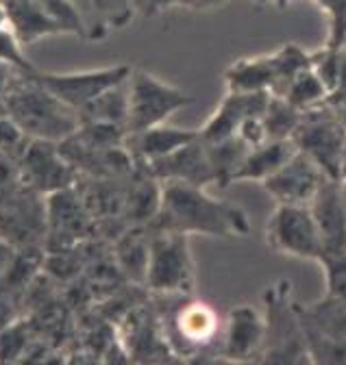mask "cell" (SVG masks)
<instances>
[{
    "label": "cell",
    "instance_id": "cell-1",
    "mask_svg": "<svg viewBox=\"0 0 346 365\" xmlns=\"http://www.w3.org/2000/svg\"><path fill=\"white\" fill-rule=\"evenodd\" d=\"M148 224L153 228L179 231L190 237L205 235L233 240L250 233V217L244 209L211 196L207 187L190 185L183 180L161 182L159 211Z\"/></svg>",
    "mask_w": 346,
    "mask_h": 365
},
{
    "label": "cell",
    "instance_id": "cell-2",
    "mask_svg": "<svg viewBox=\"0 0 346 365\" xmlns=\"http://www.w3.org/2000/svg\"><path fill=\"white\" fill-rule=\"evenodd\" d=\"M5 109L29 140L37 142L61 144L81 126L78 111L59 101L33 76H22L7 91Z\"/></svg>",
    "mask_w": 346,
    "mask_h": 365
},
{
    "label": "cell",
    "instance_id": "cell-3",
    "mask_svg": "<svg viewBox=\"0 0 346 365\" xmlns=\"http://www.w3.org/2000/svg\"><path fill=\"white\" fill-rule=\"evenodd\" d=\"M168 298V309L157 313L163 339L175 356L196 359L213 350L218 359L225 317L209 302L192 294H161Z\"/></svg>",
    "mask_w": 346,
    "mask_h": 365
},
{
    "label": "cell",
    "instance_id": "cell-4",
    "mask_svg": "<svg viewBox=\"0 0 346 365\" xmlns=\"http://www.w3.org/2000/svg\"><path fill=\"white\" fill-rule=\"evenodd\" d=\"M262 313L266 322V339L259 361L312 363L305 335H302L300 302H296L288 281H277L262 294Z\"/></svg>",
    "mask_w": 346,
    "mask_h": 365
},
{
    "label": "cell",
    "instance_id": "cell-5",
    "mask_svg": "<svg viewBox=\"0 0 346 365\" xmlns=\"http://www.w3.org/2000/svg\"><path fill=\"white\" fill-rule=\"evenodd\" d=\"M144 287L153 294H194L196 265L190 235L151 226V252Z\"/></svg>",
    "mask_w": 346,
    "mask_h": 365
},
{
    "label": "cell",
    "instance_id": "cell-6",
    "mask_svg": "<svg viewBox=\"0 0 346 365\" xmlns=\"http://www.w3.org/2000/svg\"><path fill=\"white\" fill-rule=\"evenodd\" d=\"M194 103V96L148 70L133 68L128 76V135L168 122L177 111Z\"/></svg>",
    "mask_w": 346,
    "mask_h": 365
},
{
    "label": "cell",
    "instance_id": "cell-7",
    "mask_svg": "<svg viewBox=\"0 0 346 365\" xmlns=\"http://www.w3.org/2000/svg\"><path fill=\"white\" fill-rule=\"evenodd\" d=\"M296 150L307 155L329 178L342 182V157L346 146V128L329 103L302 111L292 137Z\"/></svg>",
    "mask_w": 346,
    "mask_h": 365
},
{
    "label": "cell",
    "instance_id": "cell-8",
    "mask_svg": "<svg viewBox=\"0 0 346 365\" xmlns=\"http://www.w3.org/2000/svg\"><path fill=\"white\" fill-rule=\"evenodd\" d=\"M264 242L281 257L314 263L322 257V242L310 205H275L264 226Z\"/></svg>",
    "mask_w": 346,
    "mask_h": 365
},
{
    "label": "cell",
    "instance_id": "cell-9",
    "mask_svg": "<svg viewBox=\"0 0 346 365\" xmlns=\"http://www.w3.org/2000/svg\"><path fill=\"white\" fill-rule=\"evenodd\" d=\"M133 72V66L116 63L90 70H76V72H35L31 74L39 85H44L49 91L70 105L72 109L81 111L88 107L94 98L105 94L107 89L126 83Z\"/></svg>",
    "mask_w": 346,
    "mask_h": 365
},
{
    "label": "cell",
    "instance_id": "cell-10",
    "mask_svg": "<svg viewBox=\"0 0 346 365\" xmlns=\"http://www.w3.org/2000/svg\"><path fill=\"white\" fill-rule=\"evenodd\" d=\"M18 168L24 187L41 196H51L55 192L74 187L78 180V172L74 170V165L61 155L59 144L53 142L31 140L26 150L18 159Z\"/></svg>",
    "mask_w": 346,
    "mask_h": 365
},
{
    "label": "cell",
    "instance_id": "cell-11",
    "mask_svg": "<svg viewBox=\"0 0 346 365\" xmlns=\"http://www.w3.org/2000/svg\"><path fill=\"white\" fill-rule=\"evenodd\" d=\"M49 237L46 196L33 190H24V196H16L7 207L0 209V240L14 248L33 250Z\"/></svg>",
    "mask_w": 346,
    "mask_h": 365
},
{
    "label": "cell",
    "instance_id": "cell-12",
    "mask_svg": "<svg viewBox=\"0 0 346 365\" xmlns=\"http://www.w3.org/2000/svg\"><path fill=\"white\" fill-rule=\"evenodd\" d=\"M264 339H266L264 313L253 304H235L225 315L218 359L259 361L264 352Z\"/></svg>",
    "mask_w": 346,
    "mask_h": 365
},
{
    "label": "cell",
    "instance_id": "cell-13",
    "mask_svg": "<svg viewBox=\"0 0 346 365\" xmlns=\"http://www.w3.org/2000/svg\"><path fill=\"white\" fill-rule=\"evenodd\" d=\"M329 176L300 150H296L270 178L262 182L275 205H310Z\"/></svg>",
    "mask_w": 346,
    "mask_h": 365
},
{
    "label": "cell",
    "instance_id": "cell-14",
    "mask_svg": "<svg viewBox=\"0 0 346 365\" xmlns=\"http://www.w3.org/2000/svg\"><path fill=\"white\" fill-rule=\"evenodd\" d=\"M268 96V91H227L215 111L198 128L200 140L211 144L235 137L244 120L264 113Z\"/></svg>",
    "mask_w": 346,
    "mask_h": 365
},
{
    "label": "cell",
    "instance_id": "cell-15",
    "mask_svg": "<svg viewBox=\"0 0 346 365\" xmlns=\"http://www.w3.org/2000/svg\"><path fill=\"white\" fill-rule=\"evenodd\" d=\"M310 211L318 226L322 242V257L346 250V185L340 180L327 178L314 200ZM320 257V259H322Z\"/></svg>",
    "mask_w": 346,
    "mask_h": 365
},
{
    "label": "cell",
    "instance_id": "cell-16",
    "mask_svg": "<svg viewBox=\"0 0 346 365\" xmlns=\"http://www.w3.org/2000/svg\"><path fill=\"white\" fill-rule=\"evenodd\" d=\"M46 213L49 237L55 242H63L61 250H68L72 244H76V240L85 237L92 222V213L83 196L76 192V185L46 196Z\"/></svg>",
    "mask_w": 346,
    "mask_h": 365
},
{
    "label": "cell",
    "instance_id": "cell-17",
    "mask_svg": "<svg viewBox=\"0 0 346 365\" xmlns=\"http://www.w3.org/2000/svg\"><path fill=\"white\" fill-rule=\"evenodd\" d=\"M155 178L163 180H183L190 185L198 187H211L213 185V172L207 155V144L200 140H194L192 144L175 150L168 157L155 159L144 163Z\"/></svg>",
    "mask_w": 346,
    "mask_h": 365
},
{
    "label": "cell",
    "instance_id": "cell-18",
    "mask_svg": "<svg viewBox=\"0 0 346 365\" xmlns=\"http://www.w3.org/2000/svg\"><path fill=\"white\" fill-rule=\"evenodd\" d=\"M198 137H200L198 128H183V126H172V124L163 122V124L151 126L142 133L128 135L126 146L136 157V161L148 163V161L172 155L175 150L198 140Z\"/></svg>",
    "mask_w": 346,
    "mask_h": 365
},
{
    "label": "cell",
    "instance_id": "cell-19",
    "mask_svg": "<svg viewBox=\"0 0 346 365\" xmlns=\"http://www.w3.org/2000/svg\"><path fill=\"white\" fill-rule=\"evenodd\" d=\"M227 91H270L279 78V59L277 51L242 57L225 70Z\"/></svg>",
    "mask_w": 346,
    "mask_h": 365
},
{
    "label": "cell",
    "instance_id": "cell-20",
    "mask_svg": "<svg viewBox=\"0 0 346 365\" xmlns=\"http://www.w3.org/2000/svg\"><path fill=\"white\" fill-rule=\"evenodd\" d=\"M148 252H151V224H131L116 240L113 259L128 281L144 285Z\"/></svg>",
    "mask_w": 346,
    "mask_h": 365
},
{
    "label": "cell",
    "instance_id": "cell-21",
    "mask_svg": "<svg viewBox=\"0 0 346 365\" xmlns=\"http://www.w3.org/2000/svg\"><path fill=\"white\" fill-rule=\"evenodd\" d=\"M9 26L24 46H33L39 39L66 35L63 29L41 9L35 0H5Z\"/></svg>",
    "mask_w": 346,
    "mask_h": 365
},
{
    "label": "cell",
    "instance_id": "cell-22",
    "mask_svg": "<svg viewBox=\"0 0 346 365\" xmlns=\"http://www.w3.org/2000/svg\"><path fill=\"white\" fill-rule=\"evenodd\" d=\"M296 153V146L292 140H266L255 148H248L238 174L235 182H264L270 178L292 155Z\"/></svg>",
    "mask_w": 346,
    "mask_h": 365
},
{
    "label": "cell",
    "instance_id": "cell-23",
    "mask_svg": "<svg viewBox=\"0 0 346 365\" xmlns=\"http://www.w3.org/2000/svg\"><path fill=\"white\" fill-rule=\"evenodd\" d=\"M207 144V142H205ZM248 153V146L240 137H229L223 142H211L207 144V155L213 172V187L225 190L235 182V174Z\"/></svg>",
    "mask_w": 346,
    "mask_h": 365
},
{
    "label": "cell",
    "instance_id": "cell-24",
    "mask_svg": "<svg viewBox=\"0 0 346 365\" xmlns=\"http://www.w3.org/2000/svg\"><path fill=\"white\" fill-rule=\"evenodd\" d=\"M81 122H105V124H118L126 128L128 120V81L120 83L105 94L94 98L88 107L78 111Z\"/></svg>",
    "mask_w": 346,
    "mask_h": 365
},
{
    "label": "cell",
    "instance_id": "cell-25",
    "mask_svg": "<svg viewBox=\"0 0 346 365\" xmlns=\"http://www.w3.org/2000/svg\"><path fill=\"white\" fill-rule=\"evenodd\" d=\"M92 9V31L90 39H103L113 29H124L131 24L138 14L136 0H90Z\"/></svg>",
    "mask_w": 346,
    "mask_h": 365
},
{
    "label": "cell",
    "instance_id": "cell-26",
    "mask_svg": "<svg viewBox=\"0 0 346 365\" xmlns=\"http://www.w3.org/2000/svg\"><path fill=\"white\" fill-rule=\"evenodd\" d=\"M300 118L302 111L294 107L288 98L270 94L264 109V126L268 140H292Z\"/></svg>",
    "mask_w": 346,
    "mask_h": 365
},
{
    "label": "cell",
    "instance_id": "cell-27",
    "mask_svg": "<svg viewBox=\"0 0 346 365\" xmlns=\"http://www.w3.org/2000/svg\"><path fill=\"white\" fill-rule=\"evenodd\" d=\"M283 98H288L300 111H310V109H316V107L329 103V91L310 66L300 74H296V78L283 91Z\"/></svg>",
    "mask_w": 346,
    "mask_h": 365
},
{
    "label": "cell",
    "instance_id": "cell-28",
    "mask_svg": "<svg viewBox=\"0 0 346 365\" xmlns=\"http://www.w3.org/2000/svg\"><path fill=\"white\" fill-rule=\"evenodd\" d=\"M61 29L66 35L88 37V20L72 0H35Z\"/></svg>",
    "mask_w": 346,
    "mask_h": 365
},
{
    "label": "cell",
    "instance_id": "cell-29",
    "mask_svg": "<svg viewBox=\"0 0 346 365\" xmlns=\"http://www.w3.org/2000/svg\"><path fill=\"white\" fill-rule=\"evenodd\" d=\"M340 48L337 46L325 43L322 48L312 51V70L318 74V78L325 83L329 98L333 96V91L337 87V74H340Z\"/></svg>",
    "mask_w": 346,
    "mask_h": 365
},
{
    "label": "cell",
    "instance_id": "cell-30",
    "mask_svg": "<svg viewBox=\"0 0 346 365\" xmlns=\"http://www.w3.org/2000/svg\"><path fill=\"white\" fill-rule=\"evenodd\" d=\"M312 3L320 9V14L327 20L325 43L337 46L340 48L344 33H346V0H312Z\"/></svg>",
    "mask_w": 346,
    "mask_h": 365
},
{
    "label": "cell",
    "instance_id": "cell-31",
    "mask_svg": "<svg viewBox=\"0 0 346 365\" xmlns=\"http://www.w3.org/2000/svg\"><path fill=\"white\" fill-rule=\"evenodd\" d=\"M24 48L26 46L18 39V35L11 31V26L0 31V61H5L14 70L31 76L37 72V68L29 61V57L24 55Z\"/></svg>",
    "mask_w": 346,
    "mask_h": 365
},
{
    "label": "cell",
    "instance_id": "cell-32",
    "mask_svg": "<svg viewBox=\"0 0 346 365\" xmlns=\"http://www.w3.org/2000/svg\"><path fill=\"white\" fill-rule=\"evenodd\" d=\"M322 277H325V292L346 300V250L335 255H325L318 261Z\"/></svg>",
    "mask_w": 346,
    "mask_h": 365
},
{
    "label": "cell",
    "instance_id": "cell-33",
    "mask_svg": "<svg viewBox=\"0 0 346 365\" xmlns=\"http://www.w3.org/2000/svg\"><path fill=\"white\" fill-rule=\"evenodd\" d=\"M29 142L31 140L18 128V124L9 115H0V157L20 159Z\"/></svg>",
    "mask_w": 346,
    "mask_h": 365
},
{
    "label": "cell",
    "instance_id": "cell-34",
    "mask_svg": "<svg viewBox=\"0 0 346 365\" xmlns=\"http://www.w3.org/2000/svg\"><path fill=\"white\" fill-rule=\"evenodd\" d=\"M29 348L26 324L16 319L7 329L0 331V361H16Z\"/></svg>",
    "mask_w": 346,
    "mask_h": 365
},
{
    "label": "cell",
    "instance_id": "cell-35",
    "mask_svg": "<svg viewBox=\"0 0 346 365\" xmlns=\"http://www.w3.org/2000/svg\"><path fill=\"white\" fill-rule=\"evenodd\" d=\"M22 76H26V74L14 70V68L7 66L5 61H0V96L5 98V96H7V91H9Z\"/></svg>",
    "mask_w": 346,
    "mask_h": 365
},
{
    "label": "cell",
    "instance_id": "cell-36",
    "mask_svg": "<svg viewBox=\"0 0 346 365\" xmlns=\"http://www.w3.org/2000/svg\"><path fill=\"white\" fill-rule=\"evenodd\" d=\"M229 3V0H179V7L194 9V11H213L220 9Z\"/></svg>",
    "mask_w": 346,
    "mask_h": 365
},
{
    "label": "cell",
    "instance_id": "cell-37",
    "mask_svg": "<svg viewBox=\"0 0 346 365\" xmlns=\"http://www.w3.org/2000/svg\"><path fill=\"white\" fill-rule=\"evenodd\" d=\"M11 322H16V317H14V304L7 298V294L0 292V331L7 329Z\"/></svg>",
    "mask_w": 346,
    "mask_h": 365
},
{
    "label": "cell",
    "instance_id": "cell-38",
    "mask_svg": "<svg viewBox=\"0 0 346 365\" xmlns=\"http://www.w3.org/2000/svg\"><path fill=\"white\" fill-rule=\"evenodd\" d=\"M14 257H16V248L11 244H7L5 240H0V281H3V277L7 274Z\"/></svg>",
    "mask_w": 346,
    "mask_h": 365
},
{
    "label": "cell",
    "instance_id": "cell-39",
    "mask_svg": "<svg viewBox=\"0 0 346 365\" xmlns=\"http://www.w3.org/2000/svg\"><path fill=\"white\" fill-rule=\"evenodd\" d=\"M170 7H179V0H144V16H155L161 14Z\"/></svg>",
    "mask_w": 346,
    "mask_h": 365
},
{
    "label": "cell",
    "instance_id": "cell-40",
    "mask_svg": "<svg viewBox=\"0 0 346 365\" xmlns=\"http://www.w3.org/2000/svg\"><path fill=\"white\" fill-rule=\"evenodd\" d=\"M340 74H337V87L331 98H346V51L340 48Z\"/></svg>",
    "mask_w": 346,
    "mask_h": 365
},
{
    "label": "cell",
    "instance_id": "cell-41",
    "mask_svg": "<svg viewBox=\"0 0 346 365\" xmlns=\"http://www.w3.org/2000/svg\"><path fill=\"white\" fill-rule=\"evenodd\" d=\"M9 29V14H7V5H5V0L0 3V31H5Z\"/></svg>",
    "mask_w": 346,
    "mask_h": 365
},
{
    "label": "cell",
    "instance_id": "cell-42",
    "mask_svg": "<svg viewBox=\"0 0 346 365\" xmlns=\"http://www.w3.org/2000/svg\"><path fill=\"white\" fill-rule=\"evenodd\" d=\"M268 3H273L277 9H288L290 7V3H292V0H268Z\"/></svg>",
    "mask_w": 346,
    "mask_h": 365
},
{
    "label": "cell",
    "instance_id": "cell-43",
    "mask_svg": "<svg viewBox=\"0 0 346 365\" xmlns=\"http://www.w3.org/2000/svg\"><path fill=\"white\" fill-rule=\"evenodd\" d=\"M342 182L346 185V146H344V157H342Z\"/></svg>",
    "mask_w": 346,
    "mask_h": 365
},
{
    "label": "cell",
    "instance_id": "cell-44",
    "mask_svg": "<svg viewBox=\"0 0 346 365\" xmlns=\"http://www.w3.org/2000/svg\"><path fill=\"white\" fill-rule=\"evenodd\" d=\"M340 48H344V51H346V33H344V39H342V43H340Z\"/></svg>",
    "mask_w": 346,
    "mask_h": 365
}]
</instances>
